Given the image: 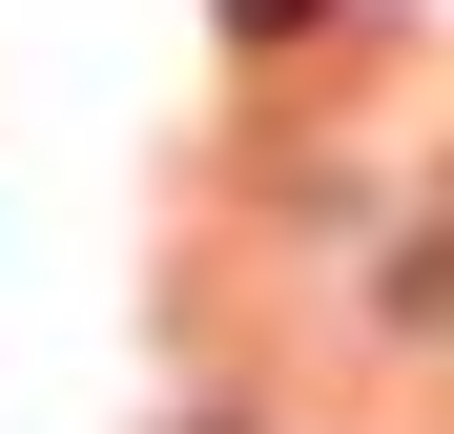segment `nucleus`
Here are the masks:
<instances>
[{
    "label": "nucleus",
    "mask_w": 454,
    "mask_h": 434,
    "mask_svg": "<svg viewBox=\"0 0 454 434\" xmlns=\"http://www.w3.org/2000/svg\"><path fill=\"white\" fill-rule=\"evenodd\" d=\"M227 21H310V0H227Z\"/></svg>",
    "instance_id": "1"
}]
</instances>
